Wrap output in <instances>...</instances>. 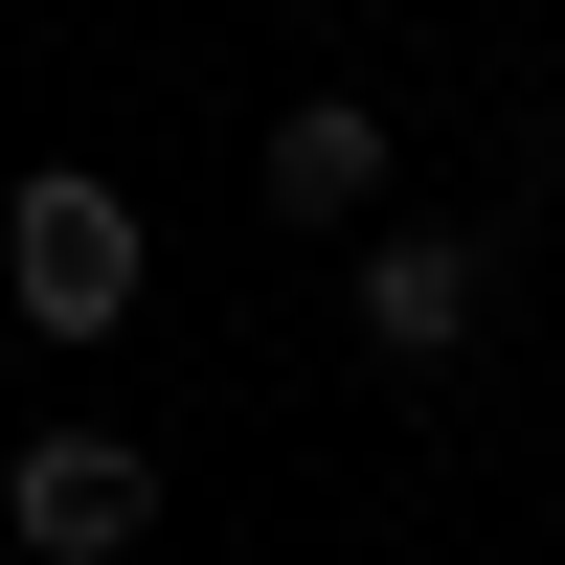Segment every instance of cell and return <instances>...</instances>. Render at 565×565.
<instances>
[{
  "label": "cell",
  "mask_w": 565,
  "mask_h": 565,
  "mask_svg": "<svg viewBox=\"0 0 565 565\" xmlns=\"http://www.w3.org/2000/svg\"><path fill=\"white\" fill-rule=\"evenodd\" d=\"M0 521H23V565H136V543H159V452L68 407V430L0 452Z\"/></svg>",
  "instance_id": "3957f363"
},
{
  "label": "cell",
  "mask_w": 565,
  "mask_h": 565,
  "mask_svg": "<svg viewBox=\"0 0 565 565\" xmlns=\"http://www.w3.org/2000/svg\"><path fill=\"white\" fill-rule=\"evenodd\" d=\"M340 317H362V362L385 385H430V362H476L498 340V226H340Z\"/></svg>",
  "instance_id": "6da1fadb"
},
{
  "label": "cell",
  "mask_w": 565,
  "mask_h": 565,
  "mask_svg": "<svg viewBox=\"0 0 565 565\" xmlns=\"http://www.w3.org/2000/svg\"><path fill=\"white\" fill-rule=\"evenodd\" d=\"M136 181H90V159H45L23 204H0V295H23V340H114L136 317Z\"/></svg>",
  "instance_id": "7a4b0ae2"
},
{
  "label": "cell",
  "mask_w": 565,
  "mask_h": 565,
  "mask_svg": "<svg viewBox=\"0 0 565 565\" xmlns=\"http://www.w3.org/2000/svg\"><path fill=\"white\" fill-rule=\"evenodd\" d=\"M249 181H271V226H385V114L362 90H295L249 136Z\"/></svg>",
  "instance_id": "277c9868"
}]
</instances>
